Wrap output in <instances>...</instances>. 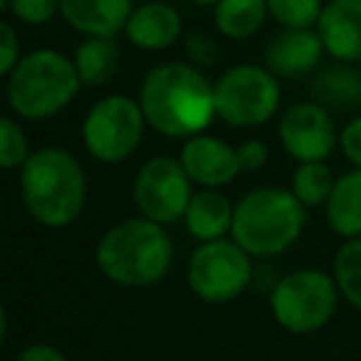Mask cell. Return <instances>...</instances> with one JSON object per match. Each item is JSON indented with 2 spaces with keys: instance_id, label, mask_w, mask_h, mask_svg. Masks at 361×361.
<instances>
[{
  "instance_id": "cell-1",
  "label": "cell",
  "mask_w": 361,
  "mask_h": 361,
  "mask_svg": "<svg viewBox=\"0 0 361 361\" xmlns=\"http://www.w3.org/2000/svg\"><path fill=\"white\" fill-rule=\"evenodd\" d=\"M139 104L149 126L169 139H191L216 119V85L191 62H164L144 77Z\"/></svg>"
},
{
  "instance_id": "cell-2",
  "label": "cell",
  "mask_w": 361,
  "mask_h": 361,
  "mask_svg": "<svg viewBox=\"0 0 361 361\" xmlns=\"http://www.w3.org/2000/svg\"><path fill=\"white\" fill-rule=\"evenodd\" d=\"M20 198L35 223L70 228L85 211L87 173L70 151L42 146L20 169Z\"/></svg>"
},
{
  "instance_id": "cell-3",
  "label": "cell",
  "mask_w": 361,
  "mask_h": 361,
  "mask_svg": "<svg viewBox=\"0 0 361 361\" xmlns=\"http://www.w3.org/2000/svg\"><path fill=\"white\" fill-rule=\"evenodd\" d=\"M97 267L119 287H151L169 275L173 243L166 226L149 218H126L97 243Z\"/></svg>"
},
{
  "instance_id": "cell-4",
  "label": "cell",
  "mask_w": 361,
  "mask_h": 361,
  "mask_svg": "<svg viewBox=\"0 0 361 361\" xmlns=\"http://www.w3.org/2000/svg\"><path fill=\"white\" fill-rule=\"evenodd\" d=\"M307 226V208L290 188L262 186L235 203L233 240L252 257H277L287 252Z\"/></svg>"
},
{
  "instance_id": "cell-5",
  "label": "cell",
  "mask_w": 361,
  "mask_h": 361,
  "mask_svg": "<svg viewBox=\"0 0 361 361\" xmlns=\"http://www.w3.org/2000/svg\"><path fill=\"white\" fill-rule=\"evenodd\" d=\"M80 75L70 57L57 50H35L20 57L8 75L6 97L13 114L42 121L60 114L80 92Z\"/></svg>"
},
{
  "instance_id": "cell-6",
  "label": "cell",
  "mask_w": 361,
  "mask_h": 361,
  "mask_svg": "<svg viewBox=\"0 0 361 361\" xmlns=\"http://www.w3.org/2000/svg\"><path fill=\"white\" fill-rule=\"evenodd\" d=\"M341 292L334 275L314 267L287 272L270 290V312L290 334H314L336 314Z\"/></svg>"
},
{
  "instance_id": "cell-7",
  "label": "cell",
  "mask_w": 361,
  "mask_h": 361,
  "mask_svg": "<svg viewBox=\"0 0 361 361\" xmlns=\"http://www.w3.org/2000/svg\"><path fill=\"white\" fill-rule=\"evenodd\" d=\"M255 280L252 255L235 240L218 238L201 243L188 257L186 282L198 300L208 305H226L247 290Z\"/></svg>"
},
{
  "instance_id": "cell-8",
  "label": "cell",
  "mask_w": 361,
  "mask_h": 361,
  "mask_svg": "<svg viewBox=\"0 0 361 361\" xmlns=\"http://www.w3.org/2000/svg\"><path fill=\"white\" fill-rule=\"evenodd\" d=\"M216 85V114L235 129L262 126L277 114L282 92L277 75L267 67L235 65L226 70Z\"/></svg>"
},
{
  "instance_id": "cell-9",
  "label": "cell",
  "mask_w": 361,
  "mask_h": 361,
  "mask_svg": "<svg viewBox=\"0 0 361 361\" xmlns=\"http://www.w3.org/2000/svg\"><path fill=\"white\" fill-rule=\"evenodd\" d=\"M149 126L144 109L126 94H109L90 106L82 124V141L92 159L121 164L139 149Z\"/></svg>"
},
{
  "instance_id": "cell-10",
  "label": "cell",
  "mask_w": 361,
  "mask_h": 361,
  "mask_svg": "<svg viewBox=\"0 0 361 361\" xmlns=\"http://www.w3.org/2000/svg\"><path fill=\"white\" fill-rule=\"evenodd\" d=\"M193 180L186 173L180 159L154 156L144 161L131 183V198L136 211L161 226L183 221L193 198Z\"/></svg>"
},
{
  "instance_id": "cell-11",
  "label": "cell",
  "mask_w": 361,
  "mask_h": 361,
  "mask_svg": "<svg viewBox=\"0 0 361 361\" xmlns=\"http://www.w3.org/2000/svg\"><path fill=\"white\" fill-rule=\"evenodd\" d=\"M277 136L287 156L300 164L324 161L339 141L331 111L314 99L287 106L277 121Z\"/></svg>"
},
{
  "instance_id": "cell-12",
  "label": "cell",
  "mask_w": 361,
  "mask_h": 361,
  "mask_svg": "<svg viewBox=\"0 0 361 361\" xmlns=\"http://www.w3.org/2000/svg\"><path fill=\"white\" fill-rule=\"evenodd\" d=\"M180 164L201 188H223L243 173L238 149L218 136L198 134L186 139L180 149Z\"/></svg>"
},
{
  "instance_id": "cell-13",
  "label": "cell",
  "mask_w": 361,
  "mask_h": 361,
  "mask_svg": "<svg viewBox=\"0 0 361 361\" xmlns=\"http://www.w3.org/2000/svg\"><path fill=\"white\" fill-rule=\"evenodd\" d=\"M324 52L319 32L312 27H285L267 42L265 67L277 77L297 80L314 72Z\"/></svg>"
},
{
  "instance_id": "cell-14",
  "label": "cell",
  "mask_w": 361,
  "mask_h": 361,
  "mask_svg": "<svg viewBox=\"0 0 361 361\" xmlns=\"http://www.w3.org/2000/svg\"><path fill=\"white\" fill-rule=\"evenodd\" d=\"M324 50L339 62H361V0H329L317 23Z\"/></svg>"
},
{
  "instance_id": "cell-15",
  "label": "cell",
  "mask_w": 361,
  "mask_h": 361,
  "mask_svg": "<svg viewBox=\"0 0 361 361\" xmlns=\"http://www.w3.org/2000/svg\"><path fill=\"white\" fill-rule=\"evenodd\" d=\"M131 0H60V16L82 35L114 37L129 23Z\"/></svg>"
},
{
  "instance_id": "cell-16",
  "label": "cell",
  "mask_w": 361,
  "mask_h": 361,
  "mask_svg": "<svg viewBox=\"0 0 361 361\" xmlns=\"http://www.w3.org/2000/svg\"><path fill=\"white\" fill-rule=\"evenodd\" d=\"M180 16L169 3H144L134 8L124 32L141 50H169L180 37Z\"/></svg>"
},
{
  "instance_id": "cell-17",
  "label": "cell",
  "mask_w": 361,
  "mask_h": 361,
  "mask_svg": "<svg viewBox=\"0 0 361 361\" xmlns=\"http://www.w3.org/2000/svg\"><path fill=\"white\" fill-rule=\"evenodd\" d=\"M233 218L235 206L226 193H221V188H198L186 208L183 226L198 243H208L226 238L233 231Z\"/></svg>"
},
{
  "instance_id": "cell-18",
  "label": "cell",
  "mask_w": 361,
  "mask_h": 361,
  "mask_svg": "<svg viewBox=\"0 0 361 361\" xmlns=\"http://www.w3.org/2000/svg\"><path fill=\"white\" fill-rule=\"evenodd\" d=\"M312 99L329 111H351L361 104V70L354 62H339L317 72L312 80Z\"/></svg>"
},
{
  "instance_id": "cell-19",
  "label": "cell",
  "mask_w": 361,
  "mask_h": 361,
  "mask_svg": "<svg viewBox=\"0 0 361 361\" xmlns=\"http://www.w3.org/2000/svg\"><path fill=\"white\" fill-rule=\"evenodd\" d=\"M326 223L336 235L361 238V169L339 176L324 206Z\"/></svg>"
},
{
  "instance_id": "cell-20",
  "label": "cell",
  "mask_w": 361,
  "mask_h": 361,
  "mask_svg": "<svg viewBox=\"0 0 361 361\" xmlns=\"http://www.w3.org/2000/svg\"><path fill=\"white\" fill-rule=\"evenodd\" d=\"M72 62L77 67L82 85L85 87H102L114 80L121 65V50L114 37L90 35L75 47Z\"/></svg>"
},
{
  "instance_id": "cell-21",
  "label": "cell",
  "mask_w": 361,
  "mask_h": 361,
  "mask_svg": "<svg viewBox=\"0 0 361 361\" xmlns=\"http://www.w3.org/2000/svg\"><path fill=\"white\" fill-rule=\"evenodd\" d=\"M270 16L267 0H221L216 6V27L231 40H247Z\"/></svg>"
},
{
  "instance_id": "cell-22",
  "label": "cell",
  "mask_w": 361,
  "mask_h": 361,
  "mask_svg": "<svg viewBox=\"0 0 361 361\" xmlns=\"http://www.w3.org/2000/svg\"><path fill=\"white\" fill-rule=\"evenodd\" d=\"M334 183H336L334 173H331V169L324 161H305V164L297 166L295 173H292L290 191L295 193L297 201L310 211V208L326 206Z\"/></svg>"
},
{
  "instance_id": "cell-23",
  "label": "cell",
  "mask_w": 361,
  "mask_h": 361,
  "mask_svg": "<svg viewBox=\"0 0 361 361\" xmlns=\"http://www.w3.org/2000/svg\"><path fill=\"white\" fill-rule=\"evenodd\" d=\"M331 275L341 292V300L361 312V238H351L339 245L331 260Z\"/></svg>"
},
{
  "instance_id": "cell-24",
  "label": "cell",
  "mask_w": 361,
  "mask_h": 361,
  "mask_svg": "<svg viewBox=\"0 0 361 361\" xmlns=\"http://www.w3.org/2000/svg\"><path fill=\"white\" fill-rule=\"evenodd\" d=\"M30 154V144L20 121H16L13 116H3L0 119V166L6 171H20Z\"/></svg>"
},
{
  "instance_id": "cell-25",
  "label": "cell",
  "mask_w": 361,
  "mask_h": 361,
  "mask_svg": "<svg viewBox=\"0 0 361 361\" xmlns=\"http://www.w3.org/2000/svg\"><path fill=\"white\" fill-rule=\"evenodd\" d=\"M267 8L282 27H312L319 23L324 6L319 0H267Z\"/></svg>"
},
{
  "instance_id": "cell-26",
  "label": "cell",
  "mask_w": 361,
  "mask_h": 361,
  "mask_svg": "<svg viewBox=\"0 0 361 361\" xmlns=\"http://www.w3.org/2000/svg\"><path fill=\"white\" fill-rule=\"evenodd\" d=\"M13 16L25 25H45L60 11V0H8Z\"/></svg>"
},
{
  "instance_id": "cell-27",
  "label": "cell",
  "mask_w": 361,
  "mask_h": 361,
  "mask_svg": "<svg viewBox=\"0 0 361 361\" xmlns=\"http://www.w3.org/2000/svg\"><path fill=\"white\" fill-rule=\"evenodd\" d=\"M186 57L191 60V65H196L198 70L203 67H213L218 62V45L211 35L206 32H191L186 37Z\"/></svg>"
},
{
  "instance_id": "cell-28",
  "label": "cell",
  "mask_w": 361,
  "mask_h": 361,
  "mask_svg": "<svg viewBox=\"0 0 361 361\" xmlns=\"http://www.w3.org/2000/svg\"><path fill=\"white\" fill-rule=\"evenodd\" d=\"M238 149V161H240V169L247 171V173H255V171H262L270 161V151H267V144L260 139H245L243 144L235 146Z\"/></svg>"
},
{
  "instance_id": "cell-29",
  "label": "cell",
  "mask_w": 361,
  "mask_h": 361,
  "mask_svg": "<svg viewBox=\"0 0 361 361\" xmlns=\"http://www.w3.org/2000/svg\"><path fill=\"white\" fill-rule=\"evenodd\" d=\"M20 62V40L11 23L0 25V75L8 77Z\"/></svg>"
},
{
  "instance_id": "cell-30",
  "label": "cell",
  "mask_w": 361,
  "mask_h": 361,
  "mask_svg": "<svg viewBox=\"0 0 361 361\" xmlns=\"http://www.w3.org/2000/svg\"><path fill=\"white\" fill-rule=\"evenodd\" d=\"M339 146H341V154L346 156V161L354 169H361V114L354 116L339 131Z\"/></svg>"
},
{
  "instance_id": "cell-31",
  "label": "cell",
  "mask_w": 361,
  "mask_h": 361,
  "mask_svg": "<svg viewBox=\"0 0 361 361\" xmlns=\"http://www.w3.org/2000/svg\"><path fill=\"white\" fill-rule=\"evenodd\" d=\"M16 361H67V356L62 354V351L57 349V346L40 341V344L25 346V349H23L20 354H18Z\"/></svg>"
},
{
  "instance_id": "cell-32",
  "label": "cell",
  "mask_w": 361,
  "mask_h": 361,
  "mask_svg": "<svg viewBox=\"0 0 361 361\" xmlns=\"http://www.w3.org/2000/svg\"><path fill=\"white\" fill-rule=\"evenodd\" d=\"M191 3H196V6H203V8H216L218 3H221V0H191Z\"/></svg>"
}]
</instances>
